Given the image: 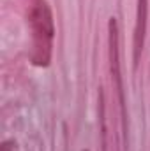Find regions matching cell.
<instances>
[{
  "mask_svg": "<svg viewBox=\"0 0 150 151\" xmlns=\"http://www.w3.org/2000/svg\"><path fill=\"white\" fill-rule=\"evenodd\" d=\"M27 18L32 32L30 60L36 67H48L51 62V49H53V37H55V25L48 2L28 0Z\"/></svg>",
  "mask_w": 150,
  "mask_h": 151,
  "instance_id": "1",
  "label": "cell"
},
{
  "mask_svg": "<svg viewBox=\"0 0 150 151\" xmlns=\"http://www.w3.org/2000/svg\"><path fill=\"white\" fill-rule=\"evenodd\" d=\"M108 51H110V70H111L113 90L117 91L118 107H120L122 141H124V146H127V113H125L124 83H122V70H120V37H118L117 18H110V21H108Z\"/></svg>",
  "mask_w": 150,
  "mask_h": 151,
  "instance_id": "2",
  "label": "cell"
},
{
  "mask_svg": "<svg viewBox=\"0 0 150 151\" xmlns=\"http://www.w3.org/2000/svg\"><path fill=\"white\" fill-rule=\"evenodd\" d=\"M147 18H149V0H138L134 40H133V62H134V69H136L138 63H140V56H141V51H143V46H145Z\"/></svg>",
  "mask_w": 150,
  "mask_h": 151,
  "instance_id": "3",
  "label": "cell"
},
{
  "mask_svg": "<svg viewBox=\"0 0 150 151\" xmlns=\"http://www.w3.org/2000/svg\"><path fill=\"white\" fill-rule=\"evenodd\" d=\"M99 125H101V142L103 151H113V141L110 137V125H108V116H106V100H104V91L99 88Z\"/></svg>",
  "mask_w": 150,
  "mask_h": 151,
  "instance_id": "4",
  "label": "cell"
},
{
  "mask_svg": "<svg viewBox=\"0 0 150 151\" xmlns=\"http://www.w3.org/2000/svg\"><path fill=\"white\" fill-rule=\"evenodd\" d=\"M0 151H16V142L11 141V139L4 141V142L0 144Z\"/></svg>",
  "mask_w": 150,
  "mask_h": 151,
  "instance_id": "5",
  "label": "cell"
},
{
  "mask_svg": "<svg viewBox=\"0 0 150 151\" xmlns=\"http://www.w3.org/2000/svg\"><path fill=\"white\" fill-rule=\"evenodd\" d=\"M85 151H87V150H85Z\"/></svg>",
  "mask_w": 150,
  "mask_h": 151,
  "instance_id": "6",
  "label": "cell"
}]
</instances>
